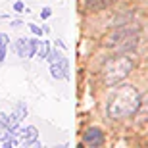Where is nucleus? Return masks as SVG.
<instances>
[{"label":"nucleus","mask_w":148,"mask_h":148,"mask_svg":"<svg viewBox=\"0 0 148 148\" xmlns=\"http://www.w3.org/2000/svg\"><path fill=\"white\" fill-rule=\"evenodd\" d=\"M140 104V94L133 85H117L110 100H108V115L112 119H127L133 117Z\"/></svg>","instance_id":"f257e3e1"},{"label":"nucleus","mask_w":148,"mask_h":148,"mask_svg":"<svg viewBox=\"0 0 148 148\" xmlns=\"http://www.w3.org/2000/svg\"><path fill=\"white\" fill-rule=\"evenodd\" d=\"M102 143H104V133L100 131L98 127H90V129H87V133H85V144L87 146H102Z\"/></svg>","instance_id":"39448f33"},{"label":"nucleus","mask_w":148,"mask_h":148,"mask_svg":"<svg viewBox=\"0 0 148 148\" xmlns=\"http://www.w3.org/2000/svg\"><path fill=\"white\" fill-rule=\"evenodd\" d=\"M112 2H115V0H83L85 8H87V10H90V12L104 10V8H108Z\"/></svg>","instance_id":"0eeeda50"},{"label":"nucleus","mask_w":148,"mask_h":148,"mask_svg":"<svg viewBox=\"0 0 148 148\" xmlns=\"http://www.w3.org/2000/svg\"><path fill=\"white\" fill-rule=\"evenodd\" d=\"M6 60V46H0V62Z\"/></svg>","instance_id":"aec40b11"},{"label":"nucleus","mask_w":148,"mask_h":148,"mask_svg":"<svg viewBox=\"0 0 148 148\" xmlns=\"http://www.w3.org/2000/svg\"><path fill=\"white\" fill-rule=\"evenodd\" d=\"M50 75L54 79H64V71H62L60 64H50Z\"/></svg>","instance_id":"9b49d317"},{"label":"nucleus","mask_w":148,"mask_h":148,"mask_svg":"<svg viewBox=\"0 0 148 148\" xmlns=\"http://www.w3.org/2000/svg\"><path fill=\"white\" fill-rule=\"evenodd\" d=\"M38 138V131H37V127H33V125H29V127H25L23 129V133H21V137H19V144H23V146H31V144L35 143Z\"/></svg>","instance_id":"423d86ee"},{"label":"nucleus","mask_w":148,"mask_h":148,"mask_svg":"<svg viewBox=\"0 0 148 148\" xmlns=\"http://www.w3.org/2000/svg\"><path fill=\"white\" fill-rule=\"evenodd\" d=\"M8 42H10V37L6 33H0V46H8Z\"/></svg>","instance_id":"f3484780"},{"label":"nucleus","mask_w":148,"mask_h":148,"mask_svg":"<svg viewBox=\"0 0 148 148\" xmlns=\"http://www.w3.org/2000/svg\"><path fill=\"white\" fill-rule=\"evenodd\" d=\"M62 58H64V54H62L60 50H56V48H54V50H50L48 56H46V60H48L50 64H58V62H60Z\"/></svg>","instance_id":"9d476101"},{"label":"nucleus","mask_w":148,"mask_h":148,"mask_svg":"<svg viewBox=\"0 0 148 148\" xmlns=\"http://www.w3.org/2000/svg\"><path fill=\"white\" fill-rule=\"evenodd\" d=\"M138 117V121H146L148 119V94L140 96V104H138V110L135 114Z\"/></svg>","instance_id":"6e6552de"},{"label":"nucleus","mask_w":148,"mask_h":148,"mask_svg":"<svg viewBox=\"0 0 148 148\" xmlns=\"http://www.w3.org/2000/svg\"><path fill=\"white\" fill-rule=\"evenodd\" d=\"M12 27H21V25H25V23L21 21V19H14V21H10Z\"/></svg>","instance_id":"a211bd4d"},{"label":"nucleus","mask_w":148,"mask_h":148,"mask_svg":"<svg viewBox=\"0 0 148 148\" xmlns=\"http://www.w3.org/2000/svg\"><path fill=\"white\" fill-rule=\"evenodd\" d=\"M133 71V60L125 52H117L115 56L108 58L102 66V83L106 87H115L119 85L123 79H127V75Z\"/></svg>","instance_id":"f03ea898"},{"label":"nucleus","mask_w":148,"mask_h":148,"mask_svg":"<svg viewBox=\"0 0 148 148\" xmlns=\"http://www.w3.org/2000/svg\"><path fill=\"white\" fill-rule=\"evenodd\" d=\"M58 64H60L62 71H64V79H69V60H67L66 56H64V58H62Z\"/></svg>","instance_id":"f8f14e48"},{"label":"nucleus","mask_w":148,"mask_h":148,"mask_svg":"<svg viewBox=\"0 0 148 148\" xmlns=\"http://www.w3.org/2000/svg\"><path fill=\"white\" fill-rule=\"evenodd\" d=\"M12 8H14V12H17V14H21V12H29V10H27V6H25V2H23V0H16Z\"/></svg>","instance_id":"ddd939ff"},{"label":"nucleus","mask_w":148,"mask_h":148,"mask_svg":"<svg viewBox=\"0 0 148 148\" xmlns=\"http://www.w3.org/2000/svg\"><path fill=\"white\" fill-rule=\"evenodd\" d=\"M138 40H140V29L137 25L125 23L121 25L106 38V44L115 52H131L137 48Z\"/></svg>","instance_id":"7ed1b4c3"},{"label":"nucleus","mask_w":148,"mask_h":148,"mask_svg":"<svg viewBox=\"0 0 148 148\" xmlns=\"http://www.w3.org/2000/svg\"><path fill=\"white\" fill-rule=\"evenodd\" d=\"M52 16V8H42V12H40V19H48V17Z\"/></svg>","instance_id":"dca6fc26"},{"label":"nucleus","mask_w":148,"mask_h":148,"mask_svg":"<svg viewBox=\"0 0 148 148\" xmlns=\"http://www.w3.org/2000/svg\"><path fill=\"white\" fill-rule=\"evenodd\" d=\"M6 123H8V115L0 112V125H6Z\"/></svg>","instance_id":"6ab92c4d"},{"label":"nucleus","mask_w":148,"mask_h":148,"mask_svg":"<svg viewBox=\"0 0 148 148\" xmlns=\"http://www.w3.org/2000/svg\"><path fill=\"white\" fill-rule=\"evenodd\" d=\"M37 38H19L16 42V52L19 58H33L37 54Z\"/></svg>","instance_id":"20e7f679"},{"label":"nucleus","mask_w":148,"mask_h":148,"mask_svg":"<svg viewBox=\"0 0 148 148\" xmlns=\"http://www.w3.org/2000/svg\"><path fill=\"white\" fill-rule=\"evenodd\" d=\"M48 52H50V44H48V40H38V42H37V54H35V56H38L40 60H46Z\"/></svg>","instance_id":"1a4fd4ad"},{"label":"nucleus","mask_w":148,"mask_h":148,"mask_svg":"<svg viewBox=\"0 0 148 148\" xmlns=\"http://www.w3.org/2000/svg\"><path fill=\"white\" fill-rule=\"evenodd\" d=\"M8 137H10V129H8L6 125H0V143H2L4 138H8Z\"/></svg>","instance_id":"2eb2a0df"},{"label":"nucleus","mask_w":148,"mask_h":148,"mask_svg":"<svg viewBox=\"0 0 148 148\" xmlns=\"http://www.w3.org/2000/svg\"><path fill=\"white\" fill-rule=\"evenodd\" d=\"M27 27L31 29V33H33L35 37H42V33H44V31H42V27H38L37 23H27Z\"/></svg>","instance_id":"4468645a"}]
</instances>
